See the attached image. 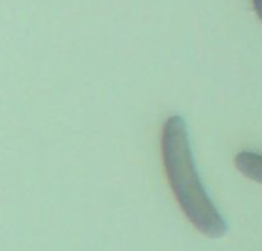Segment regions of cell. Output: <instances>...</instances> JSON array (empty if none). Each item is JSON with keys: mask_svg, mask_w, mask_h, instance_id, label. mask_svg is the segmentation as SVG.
Segmentation results:
<instances>
[{"mask_svg": "<svg viewBox=\"0 0 262 251\" xmlns=\"http://www.w3.org/2000/svg\"><path fill=\"white\" fill-rule=\"evenodd\" d=\"M161 153L170 188L190 223L204 236L219 239L227 222L207 194L194 167L187 125L181 116H171L162 127Z\"/></svg>", "mask_w": 262, "mask_h": 251, "instance_id": "cell-1", "label": "cell"}, {"mask_svg": "<svg viewBox=\"0 0 262 251\" xmlns=\"http://www.w3.org/2000/svg\"><path fill=\"white\" fill-rule=\"evenodd\" d=\"M234 165L245 177L262 184V154L253 151H241L234 156Z\"/></svg>", "mask_w": 262, "mask_h": 251, "instance_id": "cell-2", "label": "cell"}, {"mask_svg": "<svg viewBox=\"0 0 262 251\" xmlns=\"http://www.w3.org/2000/svg\"><path fill=\"white\" fill-rule=\"evenodd\" d=\"M253 7H254V11L259 17V20L262 22V0H253Z\"/></svg>", "mask_w": 262, "mask_h": 251, "instance_id": "cell-3", "label": "cell"}]
</instances>
